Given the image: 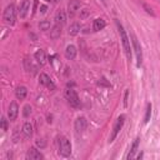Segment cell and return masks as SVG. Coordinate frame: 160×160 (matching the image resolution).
I'll return each instance as SVG.
<instances>
[{"label": "cell", "mask_w": 160, "mask_h": 160, "mask_svg": "<svg viewBox=\"0 0 160 160\" xmlns=\"http://www.w3.org/2000/svg\"><path fill=\"white\" fill-rule=\"evenodd\" d=\"M34 58H35V60H36V62H38L39 65H44V64L46 62V54H45V51L41 50V49H39V50L35 51Z\"/></svg>", "instance_id": "obj_15"}, {"label": "cell", "mask_w": 160, "mask_h": 160, "mask_svg": "<svg viewBox=\"0 0 160 160\" xmlns=\"http://www.w3.org/2000/svg\"><path fill=\"white\" fill-rule=\"evenodd\" d=\"M29 10H30V1H29V0H24V1L20 4V6H19V10H18V12H19V16H20L21 19H24V18L28 15Z\"/></svg>", "instance_id": "obj_11"}, {"label": "cell", "mask_w": 160, "mask_h": 160, "mask_svg": "<svg viewBox=\"0 0 160 160\" xmlns=\"http://www.w3.org/2000/svg\"><path fill=\"white\" fill-rule=\"evenodd\" d=\"M56 1H58V0H56Z\"/></svg>", "instance_id": "obj_34"}, {"label": "cell", "mask_w": 160, "mask_h": 160, "mask_svg": "<svg viewBox=\"0 0 160 160\" xmlns=\"http://www.w3.org/2000/svg\"><path fill=\"white\" fill-rule=\"evenodd\" d=\"M81 6V1L80 0H70L68 4V11L70 15H74Z\"/></svg>", "instance_id": "obj_13"}, {"label": "cell", "mask_w": 160, "mask_h": 160, "mask_svg": "<svg viewBox=\"0 0 160 160\" xmlns=\"http://www.w3.org/2000/svg\"><path fill=\"white\" fill-rule=\"evenodd\" d=\"M125 115L124 114H121L119 118H118V120H116V122H115V125H114V128H112V130H111V134H110V136H109V142H112L114 140H115V138L118 136V134L120 132V130H121V128H122V125H124V122H125Z\"/></svg>", "instance_id": "obj_5"}, {"label": "cell", "mask_w": 160, "mask_h": 160, "mask_svg": "<svg viewBox=\"0 0 160 160\" xmlns=\"http://www.w3.org/2000/svg\"><path fill=\"white\" fill-rule=\"evenodd\" d=\"M65 21H66V15H65L64 10H59V11L55 14V25L62 28L64 24H65Z\"/></svg>", "instance_id": "obj_14"}, {"label": "cell", "mask_w": 160, "mask_h": 160, "mask_svg": "<svg viewBox=\"0 0 160 160\" xmlns=\"http://www.w3.org/2000/svg\"><path fill=\"white\" fill-rule=\"evenodd\" d=\"M106 26V22H105V20L104 19H95L94 20V22H92V29H94V31H100V30H102Z\"/></svg>", "instance_id": "obj_17"}, {"label": "cell", "mask_w": 160, "mask_h": 160, "mask_svg": "<svg viewBox=\"0 0 160 160\" xmlns=\"http://www.w3.org/2000/svg\"><path fill=\"white\" fill-rule=\"evenodd\" d=\"M80 29H81L80 24L74 22V24H71L70 28H69V34H70V35H78V34L80 32Z\"/></svg>", "instance_id": "obj_20"}, {"label": "cell", "mask_w": 160, "mask_h": 160, "mask_svg": "<svg viewBox=\"0 0 160 160\" xmlns=\"http://www.w3.org/2000/svg\"><path fill=\"white\" fill-rule=\"evenodd\" d=\"M45 1H51V0H45Z\"/></svg>", "instance_id": "obj_32"}, {"label": "cell", "mask_w": 160, "mask_h": 160, "mask_svg": "<svg viewBox=\"0 0 160 160\" xmlns=\"http://www.w3.org/2000/svg\"><path fill=\"white\" fill-rule=\"evenodd\" d=\"M76 56V48L74 45H68L65 49V58L68 60H72Z\"/></svg>", "instance_id": "obj_16"}, {"label": "cell", "mask_w": 160, "mask_h": 160, "mask_svg": "<svg viewBox=\"0 0 160 160\" xmlns=\"http://www.w3.org/2000/svg\"><path fill=\"white\" fill-rule=\"evenodd\" d=\"M26 159L28 160H40V159H44V155L36 148H30L26 152Z\"/></svg>", "instance_id": "obj_10"}, {"label": "cell", "mask_w": 160, "mask_h": 160, "mask_svg": "<svg viewBox=\"0 0 160 160\" xmlns=\"http://www.w3.org/2000/svg\"><path fill=\"white\" fill-rule=\"evenodd\" d=\"M2 18H4V20H5L6 24L12 25L15 22V19H16V8H15L14 4H10V5H8L5 8Z\"/></svg>", "instance_id": "obj_3"}, {"label": "cell", "mask_w": 160, "mask_h": 160, "mask_svg": "<svg viewBox=\"0 0 160 160\" xmlns=\"http://www.w3.org/2000/svg\"><path fill=\"white\" fill-rule=\"evenodd\" d=\"M24 65H25V69H26L28 71H30V69H31V72H32V74H35L36 70H38V68L34 66L32 62H31L29 59H25V60H24Z\"/></svg>", "instance_id": "obj_21"}, {"label": "cell", "mask_w": 160, "mask_h": 160, "mask_svg": "<svg viewBox=\"0 0 160 160\" xmlns=\"http://www.w3.org/2000/svg\"><path fill=\"white\" fill-rule=\"evenodd\" d=\"M74 128L76 130V132H82L86 128H88V120L84 118V116H80L75 120L74 122Z\"/></svg>", "instance_id": "obj_8"}, {"label": "cell", "mask_w": 160, "mask_h": 160, "mask_svg": "<svg viewBox=\"0 0 160 160\" xmlns=\"http://www.w3.org/2000/svg\"><path fill=\"white\" fill-rule=\"evenodd\" d=\"M1 129H2L4 131H6V130H8V120H6V118H5V116H2V118H1Z\"/></svg>", "instance_id": "obj_25"}, {"label": "cell", "mask_w": 160, "mask_h": 160, "mask_svg": "<svg viewBox=\"0 0 160 160\" xmlns=\"http://www.w3.org/2000/svg\"><path fill=\"white\" fill-rule=\"evenodd\" d=\"M26 94H28V89L25 86H18L15 90V96L19 100H24L26 98Z\"/></svg>", "instance_id": "obj_18"}, {"label": "cell", "mask_w": 160, "mask_h": 160, "mask_svg": "<svg viewBox=\"0 0 160 160\" xmlns=\"http://www.w3.org/2000/svg\"><path fill=\"white\" fill-rule=\"evenodd\" d=\"M60 32H61V28H60V26L54 25V28H52V30H51V38L56 39V38L60 35Z\"/></svg>", "instance_id": "obj_23"}, {"label": "cell", "mask_w": 160, "mask_h": 160, "mask_svg": "<svg viewBox=\"0 0 160 160\" xmlns=\"http://www.w3.org/2000/svg\"><path fill=\"white\" fill-rule=\"evenodd\" d=\"M19 115V105L16 104V101H11L9 110H8V118L10 121H14Z\"/></svg>", "instance_id": "obj_7"}, {"label": "cell", "mask_w": 160, "mask_h": 160, "mask_svg": "<svg viewBox=\"0 0 160 160\" xmlns=\"http://www.w3.org/2000/svg\"><path fill=\"white\" fill-rule=\"evenodd\" d=\"M144 9L146 10V12H149V14H151V15H154V11H152V9H151V8H149L148 5H145V4H144Z\"/></svg>", "instance_id": "obj_27"}, {"label": "cell", "mask_w": 160, "mask_h": 160, "mask_svg": "<svg viewBox=\"0 0 160 160\" xmlns=\"http://www.w3.org/2000/svg\"><path fill=\"white\" fill-rule=\"evenodd\" d=\"M39 84H41V85L49 88L50 90H54V89H55V84L51 81V79L49 78V75H46V74H44V72L40 74V76H39Z\"/></svg>", "instance_id": "obj_9"}, {"label": "cell", "mask_w": 160, "mask_h": 160, "mask_svg": "<svg viewBox=\"0 0 160 160\" xmlns=\"http://www.w3.org/2000/svg\"><path fill=\"white\" fill-rule=\"evenodd\" d=\"M22 134H24V136L28 138V139L32 136V125H31L30 122H25V124L22 125Z\"/></svg>", "instance_id": "obj_19"}, {"label": "cell", "mask_w": 160, "mask_h": 160, "mask_svg": "<svg viewBox=\"0 0 160 160\" xmlns=\"http://www.w3.org/2000/svg\"><path fill=\"white\" fill-rule=\"evenodd\" d=\"M150 118H151V104H148V105H146V111H145V116H144V124L149 122Z\"/></svg>", "instance_id": "obj_22"}, {"label": "cell", "mask_w": 160, "mask_h": 160, "mask_svg": "<svg viewBox=\"0 0 160 160\" xmlns=\"http://www.w3.org/2000/svg\"><path fill=\"white\" fill-rule=\"evenodd\" d=\"M30 112H31V106L30 105H25L24 106V116H29Z\"/></svg>", "instance_id": "obj_26"}, {"label": "cell", "mask_w": 160, "mask_h": 160, "mask_svg": "<svg viewBox=\"0 0 160 160\" xmlns=\"http://www.w3.org/2000/svg\"><path fill=\"white\" fill-rule=\"evenodd\" d=\"M139 144H140V138H136V139L134 140V142L131 144V146H130V151H129V154H128V159H129V160L136 158V152H138V150H139Z\"/></svg>", "instance_id": "obj_12"}, {"label": "cell", "mask_w": 160, "mask_h": 160, "mask_svg": "<svg viewBox=\"0 0 160 160\" xmlns=\"http://www.w3.org/2000/svg\"><path fill=\"white\" fill-rule=\"evenodd\" d=\"M36 145L40 146V148H42V146H45V142L44 141H40V140H36Z\"/></svg>", "instance_id": "obj_29"}, {"label": "cell", "mask_w": 160, "mask_h": 160, "mask_svg": "<svg viewBox=\"0 0 160 160\" xmlns=\"http://www.w3.org/2000/svg\"><path fill=\"white\" fill-rule=\"evenodd\" d=\"M101 1H105V0H101Z\"/></svg>", "instance_id": "obj_33"}, {"label": "cell", "mask_w": 160, "mask_h": 160, "mask_svg": "<svg viewBox=\"0 0 160 160\" xmlns=\"http://www.w3.org/2000/svg\"><path fill=\"white\" fill-rule=\"evenodd\" d=\"M65 98L68 100V102L70 104V106L72 108H79L80 106V99L79 95L76 94V91L74 89H68L65 91Z\"/></svg>", "instance_id": "obj_6"}, {"label": "cell", "mask_w": 160, "mask_h": 160, "mask_svg": "<svg viewBox=\"0 0 160 160\" xmlns=\"http://www.w3.org/2000/svg\"><path fill=\"white\" fill-rule=\"evenodd\" d=\"M128 96H129V91L126 90L125 91V98H124V105L125 106H128Z\"/></svg>", "instance_id": "obj_28"}, {"label": "cell", "mask_w": 160, "mask_h": 160, "mask_svg": "<svg viewBox=\"0 0 160 160\" xmlns=\"http://www.w3.org/2000/svg\"><path fill=\"white\" fill-rule=\"evenodd\" d=\"M39 28H40L41 30H48V29L50 28V22L46 21V20H44V21H41V22L39 24Z\"/></svg>", "instance_id": "obj_24"}, {"label": "cell", "mask_w": 160, "mask_h": 160, "mask_svg": "<svg viewBox=\"0 0 160 160\" xmlns=\"http://www.w3.org/2000/svg\"><path fill=\"white\" fill-rule=\"evenodd\" d=\"M58 145H59V154L61 156H64V158L70 156V154H71V144H70L68 138L60 136L58 139Z\"/></svg>", "instance_id": "obj_2"}, {"label": "cell", "mask_w": 160, "mask_h": 160, "mask_svg": "<svg viewBox=\"0 0 160 160\" xmlns=\"http://www.w3.org/2000/svg\"><path fill=\"white\" fill-rule=\"evenodd\" d=\"M40 9H41V10H40V11H41V12H42V14H44V12H46V9H48V8H46V6H44V5H42V6H40Z\"/></svg>", "instance_id": "obj_31"}, {"label": "cell", "mask_w": 160, "mask_h": 160, "mask_svg": "<svg viewBox=\"0 0 160 160\" xmlns=\"http://www.w3.org/2000/svg\"><path fill=\"white\" fill-rule=\"evenodd\" d=\"M88 14H89V10H88V9H84V10H82V14H81V18H85Z\"/></svg>", "instance_id": "obj_30"}, {"label": "cell", "mask_w": 160, "mask_h": 160, "mask_svg": "<svg viewBox=\"0 0 160 160\" xmlns=\"http://www.w3.org/2000/svg\"><path fill=\"white\" fill-rule=\"evenodd\" d=\"M130 39H131V44H132V48H134V52H135V55H136V64H138V66H140L141 62H142V50H141V45H140L138 38H136L134 34L130 35Z\"/></svg>", "instance_id": "obj_4"}, {"label": "cell", "mask_w": 160, "mask_h": 160, "mask_svg": "<svg viewBox=\"0 0 160 160\" xmlns=\"http://www.w3.org/2000/svg\"><path fill=\"white\" fill-rule=\"evenodd\" d=\"M115 22H116V26H118V30H119V34H120V39H121V42H122V46H124V51H125L128 59L130 60V59H131V46H130V41H131V40L128 38V34L125 32L122 25H121L118 20H116Z\"/></svg>", "instance_id": "obj_1"}]
</instances>
